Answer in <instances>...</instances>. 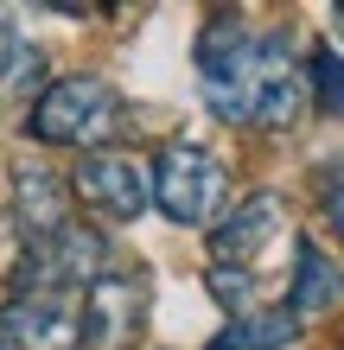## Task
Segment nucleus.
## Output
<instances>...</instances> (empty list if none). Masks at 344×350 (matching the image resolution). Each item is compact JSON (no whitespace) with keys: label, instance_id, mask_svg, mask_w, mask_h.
<instances>
[{"label":"nucleus","instance_id":"f257e3e1","mask_svg":"<svg viewBox=\"0 0 344 350\" xmlns=\"http://www.w3.org/2000/svg\"><path fill=\"white\" fill-rule=\"evenodd\" d=\"M204 102L230 128H287L306 102V70L287 45V32H242L211 26L198 45Z\"/></svg>","mask_w":344,"mask_h":350},{"label":"nucleus","instance_id":"f03ea898","mask_svg":"<svg viewBox=\"0 0 344 350\" xmlns=\"http://www.w3.org/2000/svg\"><path fill=\"white\" fill-rule=\"evenodd\" d=\"M121 128V96L103 83V77H64V83L38 90L32 115H26V134L45 140V147H90L109 140Z\"/></svg>","mask_w":344,"mask_h":350},{"label":"nucleus","instance_id":"7ed1b4c3","mask_svg":"<svg viewBox=\"0 0 344 350\" xmlns=\"http://www.w3.org/2000/svg\"><path fill=\"white\" fill-rule=\"evenodd\" d=\"M147 198H153L172 223L198 230V223H211V217L230 204V172L217 166L204 147H185V140H172V147H159L153 172H147Z\"/></svg>","mask_w":344,"mask_h":350},{"label":"nucleus","instance_id":"20e7f679","mask_svg":"<svg viewBox=\"0 0 344 350\" xmlns=\"http://www.w3.org/2000/svg\"><path fill=\"white\" fill-rule=\"evenodd\" d=\"M109 242L83 230V223H64V230L26 242V261L13 274V293H45V299H83V286L103 274Z\"/></svg>","mask_w":344,"mask_h":350},{"label":"nucleus","instance_id":"39448f33","mask_svg":"<svg viewBox=\"0 0 344 350\" xmlns=\"http://www.w3.org/2000/svg\"><path fill=\"white\" fill-rule=\"evenodd\" d=\"M70 191L90 204L96 217H109V223H134L140 211H147V166L128 153H109V147H96L77 159V172H70Z\"/></svg>","mask_w":344,"mask_h":350},{"label":"nucleus","instance_id":"423d86ee","mask_svg":"<svg viewBox=\"0 0 344 350\" xmlns=\"http://www.w3.org/2000/svg\"><path fill=\"white\" fill-rule=\"evenodd\" d=\"M140 312H147V293H140V274H96L77 299V344L90 350H121L140 332Z\"/></svg>","mask_w":344,"mask_h":350},{"label":"nucleus","instance_id":"0eeeda50","mask_svg":"<svg viewBox=\"0 0 344 350\" xmlns=\"http://www.w3.org/2000/svg\"><path fill=\"white\" fill-rule=\"evenodd\" d=\"M7 350H77V299H45V293H13L0 306Z\"/></svg>","mask_w":344,"mask_h":350},{"label":"nucleus","instance_id":"6e6552de","mask_svg":"<svg viewBox=\"0 0 344 350\" xmlns=\"http://www.w3.org/2000/svg\"><path fill=\"white\" fill-rule=\"evenodd\" d=\"M280 230H287L280 198L274 191H255L249 204H236V217H224L211 230V261L217 267H255V255L268 249V242H280Z\"/></svg>","mask_w":344,"mask_h":350},{"label":"nucleus","instance_id":"1a4fd4ad","mask_svg":"<svg viewBox=\"0 0 344 350\" xmlns=\"http://www.w3.org/2000/svg\"><path fill=\"white\" fill-rule=\"evenodd\" d=\"M332 306H344V267L326 261L319 242H300V255H293V286H287V312H293V319H313V312H332Z\"/></svg>","mask_w":344,"mask_h":350},{"label":"nucleus","instance_id":"9d476101","mask_svg":"<svg viewBox=\"0 0 344 350\" xmlns=\"http://www.w3.org/2000/svg\"><path fill=\"white\" fill-rule=\"evenodd\" d=\"M13 198H19V223H26V242L38 236H51V230H64V191H57V178L45 166H19L13 172Z\"/></svg>","mask_w":344,"mask_h":350},{"label":"nucleus","instance_id":"9b49d317","mask_svg":"<svg viewBox=\"0 0 344 350\" xmlns=\"http://www.w3.org/2000/svg\"><path fill=\"white\" fill-rule=\"evenodd\" d=\"M293 332H300V319L287 306H280V312H242V319H230L224 332H217L211 350H274V344H293Z\"/></svg>","mask_w":344,"mask_h":350},{"label":"nucleus","instance_id":"f8f14e48","mask_svg":"<svg viewBox=\"0 0 344 350\" xmlns=\"http://www.w3.org/2000/svg\"><path fill=\"white\" fill-rule=\"evenodd\" d=\"M211 299L217 306H230V312L242 319V312H255V293H261V274H255V267H217L211 261Z\"/></svg>","mask_w":344,"mask_h":350},{"label":"nucleus","instance_id":"ddd939ff","mask_svg":"<svg viewBox=\"0 0 344 350\" xmlns=\"http://www.w3.org/2000/svg\"><path fill=\"white\" fill-rule=\"evenodd\" d=\"M306 90H319V102L344 115V51H313V64H306Z\"/></svg>","mask_w":344,"mask_h":350},{"label":"nucleus","instance_id":"4468645a","mask_svg":"<svg viewBox=\"0 0 344 350\" xmlns=\"http://www.w3.org/2000/svg\"><path fill=\"white\" fill-rule=\"evenodd\" d=\"M326 217L344 230V178H332V191H326Z\"/></svg>","mask_w":344,"mask_h":350},{"label":"nucleus","instance_id":"2eb2a0df","mask_svg":"<svg viewBox=\"0 0 344 350\" xmlns=\"http://www.w3.org/2000/svg\"><path fill=\"white\" fill-rule=\"evenodd\" d=\"M338 32H344V7H338Z\"/></svg>","mask_w":344,"mask_h":350},{"label":"nucleus","instance_id":"dca6fc26","mask_svg":"<svg viewBox=\"0 0 344 350\" xmlns=\"http://www.w3.org/2000/svg\"><path fill=\"white\" fill-rule=\"evenodd\" d=\"M0 350H7V338H0Z\"/></svg>","mask_w":344,"mask_h":350}]
</instances>
